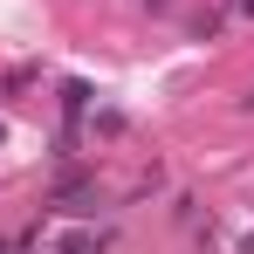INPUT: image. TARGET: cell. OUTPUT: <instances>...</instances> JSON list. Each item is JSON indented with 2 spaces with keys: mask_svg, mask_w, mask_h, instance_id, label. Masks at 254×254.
<instances>
[{
  "mask_svg": "<svg viewBox=\"0 0 254 254\" xmlns=\"http://www.w3.org/2000/svg\"><path fill=\"white\" fill-rule=\"evenodd\" d=\"M48 206H55V213H76V220H89V213H110V206H103V186H96V179H76V172H62V179H55Z\"/></svg>",
  "mask_w": 254,
  "mask_h": 254,
  "instance_id": "cell-1",
  "label": "cell"
},
{
  "mask_svg": "<svg viewBox=\"0 0 254 254\" xmlns=\"http://www.w3.org/2000/svg\"><path fill=\"white\" fill-rule=\"evenodd\" d=\"M48 254H110V234H96V227H76V234H62Z\"/></svg>",
  "mask_w": 254,
  "mask_h": 254,
  "instance_id": "cell-2",
  "label": "cell"
},
{
  "mask_svg": "<svg viewBox=\"0 0 254 254\" xmlns=\"http://www.w3.org/2000/svg\"><path fill=\"white\" fill-rule=\"evenodd\" d=\"M83 103H89V83H62V117H69V124L83 117Z\"/></svg>",
  "mask_w": 254,
  "mask_h": 254,
  "instance_id": "cell-3",
  "label": "cell"
},
{
  "mask_svg": "<svg viewBox=\"0 0 254 254\" xmlns=\"http://www.w3.org/2000/svg\"><path fill=\"white\" fill-rule=\"evenodd\" d=\"M234 14H248V21H254V0H234Z\"/></svg>",
  "mask_w": 254,
  "mask_h": 254,
  "instance_id": "cell-4",
  "label": "cell"
},
{
  "mask_svg": "<svg viewBox=\"0 0 254 254\" xmlns=\"http://www.w3.org/2000/svg\"><path fill=\"white\" fill-rule=\"evenodd\" d=\"M241 110H254V89H248V96H241Z\"/></svg>",
  "mask_w": 254,
  "mask_h": 254,
  "instance_id": "cell-5",
  "label": "cell"
},
{
  "mask_svg": "<svg viewBox=\"0 0 254 254\" xmlns=\"http://www.w3.org/2000/svg\"><path fill=\"white\" fill-rule=\"evenodd\" d=\"M241 254H254V234H248V241H241Z\"/></svg>",
  "mask_w": 254,
  "mask_h": 254,
  "instance_id": "cell-6",
  "label": "cell"
}]
</instances>
